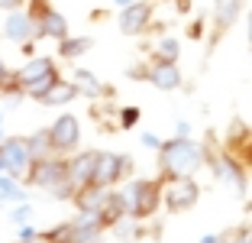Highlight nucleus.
<instances>
[{
	"mask_svg": "<svg viewBox=\"0 0 252 243\" xmlns=\"http://www.w3.org/2000/svg\"><path fill=\"white\" fill-rule=\"evenodd\" d=\"M39 234H42V230H36L32 224H20V227H16V240H36Z\"/></svg>",
	"mask_w": 252,
	"mask_h": 243,
	"instance_id": "29",
	"label": "nucleus"
},
{
	"mask_svg": "<svg viewBox=\"0 0 252 243\" xmlns=\"http://www.w3.org/2000/svg\"><path fill=\"white\" fill-rule=\"evenodd\" d=\"M146 81L158 91H178L181 88V68L178 62H165V59H152L146 62Z\"/></svg>",
	"mask_w": 252,
	"mask_h": 243,
	"instance_id": "10",
	"label": "nucleus"
},
{
	"mask_svg": "<svg viewBox=\"0 0 252 243\" xmlns=\"http://www.w3.org/2000/svg\"><path fill=\"white\" fill-rule=\"evenodd\" d=\"M220 243H236V240H233V234H223V240Z\"/></svg>",
	"mask_w": 252,
	"mask_h": 243,
	"instance_id": "38",
	"label": "nucleus"
},
{
	"mask_svg": "<svg viewBox=\"0 0 252 243\" xmlns=\"http://www.w3.org/2000/svg\"><path fill=\"white\" fill-rule=\"evenodd\" d=\"M139 143H142L146 149H156V153H158L165 140H162V136H156V133H142V140H139Z\"/></svg>",
	"mask_w": 252,
	"mask_h": 243,
	"instance_id": "30",
	"label": "nucleus"
},
{
	"mask_svg": "<svg viewBox=\"0 0 252 243\" xmlns=\"http://www.w3.org/2000/svg\"><path fill=\"white\" fill-rule=\"evenodd\" d=\"M207 169L214 172V178L226 188V192H233L236 198H243L246 188H249V175H246V165L243 162H236L226 149H220V153H214V146L207 143Z\"/></svg>",
	"mask_w": 252,
	"mask_h": 243,
	"instance_id": "2",
	"label": "nucleus"
},
{
	"mask_svg": "<svg viewBox=\"0 0 252 243\" xmlns=\"http://www.w3.org/2000/svg\"><path fill=\"white\" fill-rule=\"evenodd\" d=\"M71 81L78 84V94H81V97H91V101H100V97H110L113 94L104 81L97 78L94 72H88V68H71Z\"/></svg>",
	"mask_w": 252,
	"mask_h": 243,
	"instance_id": "18",
	"label": "nucleus"
},
{
	"mask_svg": "<svg viewBox=\"0 0 252 243\" xmlns=\"http://www.w3.org/2000/svg\"><path fill=\"white\" fill-rule=\"evenodd\" d=\"M59 78H62V75H59V68H55L52 75H45V78H39V81H36V84H30V88H26V97H32V101H39V97H42L45 91L52 88V84H55Z\"/></svg>",
	"mask_w": 252,
	"mask_h": 243,
	"instance_id": "27",
	"label": "nucleus"
},
{
	"mask_svg": "<svg viewBox=\"0 0 252 243\" xmlns=\"http://www.w3.org/2000/svg\"><path fill=\"white\" fill-rule=\"evenodd\" d=\"M223 149L249 169V165H252V130L243 126V123H233V130L226 133V146H223Z\"/></svg>",
	"mask_w": 252,
	"mask_h": 243,
	"instance_id": "14",
	"label": "nucleus"
},
{
	"mask_svg": "<svg viewBox=\"0 0 252 243\" xmlns=\"http://www.w3.org/2000/svg\"><path fill=\"white\" fill-rule=\"evenodd\" d=\"M152 55H156V59H165V62H178L181 59V42H178V36H162V39H156Z\"/></svg>",
	"mask_w": 252,
	"mask_h": 243,
	"instance_id": "24",
	"label": "nucleus"
},
{
	"mask_svg": "<svg viewBox=\"0 0 252 243\" xmlns=\"http://www.w3.org/2000/svg\"><path fill=\"white\" fill-rule=\"evenodd\" d=\"M175 136H191V120H178L175 123Z\"/></svg>",
	"mask_w": 252,
	"mask_h": 243,
	"instance_id": "32",
	"label": "nucleus"
},
{
	"mask_svg": "<svg viewBox=\"0 0 252 243\" xmlns=\"http://www.w3.org/2000/svg\"><path fill=\"white\" fill-rule=\"evenodd\" d=\"M68 36V20H65V13L62 10H55V7H49L42 16L36 20V39L42 42V39H65Z\"/></svg>",
	"mask_w": 252,
	"mask_h": 243,
	"instance_id": "16",
	"label": "nucleus"
},
{
	"mask_svg": "<svg viewBox=\"0 0 252 243\" xmlns=\"http://www.w3.org/2000/svg\"><path fill=\"white\" fill-rule=\"evenodd\" d=\"M200 198V185L194 182V175H175L162 182V204L168 207L171 214L191 211Z\"/></svg>",
	"mask_w": 252,
	"mask_h": 243,
	"instance_id": "4",
	"label": "nucleus"
},
{
	"mask_svg": "<svg viewBox=\"0 0 252 243\" xmlns=\"http://www.w3.org/2000/svg\"><path fill=\"white\" fill-rule=\"evenodd\" d=\"M16 243H45V240H42V234H39L36 240H16Z\"/></svg>",
	"mask_w": 252,
	"mask_h": 243,
	"instance_id": "37",
	"label": "nucleus"
},
{
	"mask_svg": "<svg viewBox=\"0 0 252 243\" xmlns=\"http://www.w3.org/2000/svg\"><path fill=\"white\" fill-rule=\"evenodd\" d=\"M97 243H104V240H97Z\"/></svg>",
	"mask_w": 252,
	"mask_h": 243,
	"instance_id": "43",
	"label": "nucleus"
},
{
	"mask_svg": "<svg viewBox=\"0 0 252 243\" xmlns=\"http://www.w3.org/2000/svg\"><path fill=\"white\" fill-rule=\"evenodd\" d=\"M26 7V0H0V10H20Z\"/></svg>",
	"mask_w": 252,
	"mask_h": 243,
	"instance_id": "33",
	"label": "nucleus"
},
{
	"mask_svg": "<svg viewBox=\"0 0 252 243\" xmlns=\"http://www.w3.org/2000/svg\"><path fill=\"white\" fill-rule=\"evenodd\" d=\"M45 243H71V221H59L55 227L42 230Z\"/></svg>",
	"mask_w": 252,
	"mask_h": 243,
	"instance_id": "25",
	"label": "nucleus"
},
{
	"mask_svg": "<svg viewBox=\"0 0 252 243\" xmlns=\"http://www.w3.org/2000/svg\"><path fill=\"white\" fill-rule=\"evenodd\" d=\"M30 221H32V204H30V201L13 204V211H10V224H13V227H20V224H30Z\"/></svg>",
	"mask_w": 252,
	"mask_h": 243,
	"instance_id": "28",
	"label": "nucleus"
},
{
	"mask_svg": "<svg viewBox=\"0 0 252 243\" xmlns=\"http://www.w3.org/2000/svg\"><path fill=\"white\" fill-rule=\"evenodd\" d=\"M246 33H249V49H252V10H249V16H246Z\"/></svg>",
	"mask_w": 252,
	"mask_h": 243,
	"instance_id": "35",
	"label": "nucleus"
},
{
	"mask_svg": "<svg viewBox=\"0 0 252 243\" xmlns=\"http://www.w3.org/2000/svg\"><path fill=\"white\" fill-rule=\"evenodd\" d=\"M239 10H243V0H217L214 10H210V23H214V39H220L223 33H226L233 23L239 20Z\"/></svg>",
	"mask_w": 252,
	"mask_h": 243,
	"instance_id": "17",
	"label": "nucleus"
},
{
	"mask_svg": "<svg viewBox=\"0 0 252 243\" xmlns=\"http://www.w3.org/2000/svg\"><path fill=\"white\" fill-rule=\"evenodd\" d=\"M3 36L16 45H26L36 39V20L30 16V10L20 7V10H10L7 20H3Z\"/></svg>",
	"mask_w": 252,
	"mask_h": 243,
	"instance_id": "11",
	"label": "nucleus"
},
{
	"mask_svg": "<svg viewBox=\"0 0 252 243\" xmlns=\"http://www.w3.org/2000/svg\"><path fill=\"white\" fill-rule=\"evenodd\" d=\"M110 234L120 240H139L142 237V221H136V217H120V221L110 224Z\"/></svg>",
	"mask_w": 252,
	"mask_h": 243,
	"instance_id": "23",
	"label": "nucleus"
},
{
	"mask_svg": "<svg viewBox=\"0 0 252 243\" xmlns=\"http://www.w3.org/2000/svg\"><path fill=\"white\" fill-rule=\"evenodd\" d=\"M55 68H59V65H55V59H49V55H32L30 62H23V65L13 72V81L20 84L23 91H26L30 84H36L39 78H45V75H52Z\"/></svg>",
	"mask_w": 252,
	"mask_h": 243,
	"instance_id": "12",
	"label": "nucleus"
},
{
	"mask_svg": "<svg viewBox=\"0 0 252 243\" xmlns=\"http://www.w3.org/2000/svg\"><path fill=\"white\" fill-rule=\"evenodd\" d=\"M120 243H139V240H120Z\"/></svg>",
	"mask_w": 252,
	"mask_h": 243,
	"instance_id": "40",
	"label": "nucleus"
},
{
	"mask_svg": "<svg viewBox=\"0 0 252 243\" xmlns=\"http://www.w3.org/2000/svg\"><path fill=\"white\" fill-rule=\"evenodd\" d=\"M152 20H156V7L152 3H146V0H136V3H129V7H120V30L126 33V36H142V33L152 26Z\"/></svg>",
	"mask_w": 252,
	"mask_h": 243,
	"instance_id": "9",
	"label": "nucleus"
},
{
	"mask_svg": "<svg viewBox=\"0 0 252 243\" xmlns=\"http://www.w3.org/2000/svg\"><path fill=\"white\" fill-rule=\"evenodd\" d=\"M133 169H136V165H133V156L110 153V149H97L91 185H97V188H117L123 178H133Z\"/></svg>",
	"mask_w": 252,
	"mask_h": 243,
	"instance_id": "3",
	"label": "nucleus"
},
{
	"mask_svg": "<svg viewBox=\"0 0 252 243\" xmlns=\"http://www.w3.org/2000/svg\"><path fill=\"white\" fill-rule=\"evenodd\" d=\"M207 169V143H197L191 136H171L158 149V178L175 175H197Z\"/></svg>",
	"mask_w": 252,
	"mask_h": 243,
	"instance_id": "1",
	"label": "nucleus"
},
{
	"mask_svg": "<svg viewBox=\"0 0 252 243\" xmlns=\"http://www.w3.org/2000/svg\"><path fill=\"white\" fill-rule=\"evenodd\" d=\"M68 221H71V243H97L110 230L104 214H91V211H78Z\"/></svg>",
	"mask_w": 252,
	"mask_h": 243,
	"instance_id": "8",
	"label": "nucleus"
},
{
	"mask_svg": "<svg viewBox=\"0 0 252 243\" xmlns=\"http://www.w3.org/2000/svg\"><path fill=\"white\" fill-rule=\"evenodd\" d=\"M117 7H129V3H136V0H113Z\"/></svg>",
	"mask_w": 252,
	"mask_h": 243,
	"instance_id": "36",
	"label": "nucleus"
},
{
	"mask_svg": "<svg viewBox=\"0 0 252 243\" xmlns=\"http://www.w3.org/2000/svg\"><path fill=\"white\" fill-rule=\"evenodd\" d=\"M49 136H52L55 156H71V153H78V146H81V123H78L74 114H62V117L52 120Z\"/></svg>",
	"mask_w": 252,
	"mask_h": 243,
	"instance_id": "7",
	"label": "nucleus"
},
{
	"mask_svg": "<svg viewBox=\"0 0 252 243\" xmlns=\"http://www.w3.org/2000/svg\"><path fill=\"white\" fill-rule=\"evenodd\" d=\"M223 240V234H204L200 237V243H220Z\"/></svg>",
	"mask_w": 252,
	"mask_h": 243,
	"instance_id": "34",
	"label": "nucleus"
},
{
	"mask_svg": "<svg viewBox=\"0 0 252 243\" xmlns=\"http://www.w3.org/2000/svg\"><path fill=\"white\" fill-rule=\"evenodd\" d=\"M0 175H3V162H0Z\"/></svg>",
	"mask_w": 252,
	"mask_h": 243,
	"instance_id": "41",
	"label": "nucleus"
},
{
	"mask_svg": "<svg viewBox=\"0 0 252 243\" xmlns=\"http://www.w3.org/2000/svg\"><path fill=\"white\" fill-rule=\"evenodd\" d=\"M59 182H68V156H49V159H39L30 165L23 185L39 188V192H49Z\"/></svg>",
	"mask_w": 252,
	"mask_h": 243,
	"instance_id": "5",
	"label": "nucleus"
},
{
	"mask_svg": "<svg viewBox=\"0 0 252 243\" xmlns=\"http://www.w3.org/2000/svg\"><path fill=\"white\" fill-rule=\"evenodd\" d=\"M26 149H30L32 162L55 156V149H52V136H49V130H36L32 136H26Z\"/></svg>",
	"mask_w": 252,
	"mask_h": 243,
	"instance_id": "22",
	"label": "nucleus"
},
{
	"mask_svg": "<svg viewBox=\"0 0 252 243\" xmlns=\"http://www.w3.org/2000/svg\"><path fill=\"white\" fill-rule=\"evenodd\" d=\"M136 123H139V107L126 104V107H120V111H117V130H133Z\"/></svg>",
	"mask_w": 252,
	"mask_h": 243,
	"instance_id": "26",
	"label": "nucleus"
},
{
	"mask_svg": "<svg viewBox=\"0 0 252 243\" xmlns=\"http://www.w3.org/2000/svg\"><path fill=\"white\" fill-rule=\"evenodd\" d=\"M0 162H3V172L13 178H26V172H30L32 165V156L30 149H26V136H3L0 140Z\"/></svg>",
	"mask_w": 252,
	"mask_h": 243,
	"instance_id": "6",
	"label": "nucleus"
},
{
	"mask_svg": "<svg viewBox=\"0 0 252 243\" xmlns=\"http://www.w3.org/2000/svg\"><path fill=\"white\" fill-rule=\"evenodd\" d=\"M74 97H81V94H78V84H74V81L59 78L52 88H49L42 97H39V104H45V107H65V104L74 101Z\"/></svg>",
	"mask_w": 252,
	"mask_h": 243,
	"instance_id": "19",
	"label": "nucleus"
},
{
	"mask_svg": "<svg viewBox=\"0 0 252 243\" xmlns=\"http://www.w3.org/2000/svg\"><path fill=\"white\" fill-rule=\"evenodd\" d=\"M110 192L113 188H97V185H84V188H78L71 198V204L78 207V211H91V214H104L107 204H110Z\"/></svg>",
	"mask_w": 252,
	"mask_h": 243,
	"instance_id": "15",
	"label": "nucleus"
},
{
	"mask_svg": "<svg viewBox=\"0 0 252 243\" xmlns=\"http://www.w3.org/2000/svg\"><path fill=\"white\" fill-rule=\"evenodd\" d=\"M91 49H94V39L91 36H65V39H59V59H65V62L81 59V55H88Z\"/></svg>",
	"mask_w": 252,
	"mask_h": 243,
	"instance_id": "20",
	"label": "nucleus"
},
{
	"mask_svg": "<svg viewBox=\"0 0 252 243\" xmlns=\"http://www.w3.org/2000/svg\"><path fill=\"white\" fill-rule=\"evenodd\" d=\"M13 78V72H10V65L3 59H0V91H3V84H7V81Z\"/></svg>",
	"mask_w": 252,
	"mask_h": 243,
	"instance_id": "31",
	"label": "nucleus"
},
{
	"mask_svg": "<svg viewBox=\"0 0 252 243\" xmlns=\"http://www.w3.org/2000/svg\"><path fill=\"white\" fill-rule=\"evenodd\" d=\"M94 156L97 149H78V153L68 156V182L74 185V192L91 185V175H94Z\"/></svg>",
	"mask_w": 252,
	"mask_h": 243,
	"instance_id": "13",
	"label": "nucleus"
},
{
	"mask_svg": "<svg viewBox=\"0 0 252 243\" xmlns=\"http://www.w3.org/2000/svg\"><path fill=\"white\" fill-rule=\"evenodd\" d=\"M20 201H30L26 185H23L20 178L3 172V175H0V204H20Z\"/></svg>",
	"mask_w": 252,
	"mask_h": 243,
	"instance_id": "21",
	"label": "nucleus"
},
{
	"mask_svg": "<svg viewBox=\"0 0 252 243\" xmlns=\"http://www.w3.org/2000/svg\"><path fill=\"white\" fill-rule=\"evenodd\" d=\"M249 211H252V201H249Z\"/></svg>",
	"mask_w": 252,
	"mask_h": 243,
	"instance_id": "42",
	"label": "nucleus"
},
{
	"mask_svg": "<svg viewBox=\"0 0 252 243\" xmlns=\"http://www.w3.org/2000/svg\"><path fill=\"white\" fill-rule=\"evenodd\" d=\"M0 140H3V111H0Z\"/></svg>",
	"mask_w": 252,
	"mask_h": 243,
	"instance_id": "39",
	"label": "nucleus"
}]
</instances>
